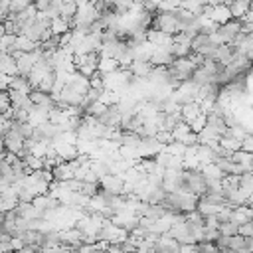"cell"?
I'll use <instances>...</instances> for the list:
<instances>
[{
	"label": "cell",
	"instance_id": "cell-1",
	"mask_svg": "<svg viewBox=\"0 0 253 253\" xmlns=\"http://www.w3.org/2000/svg\"><path fill=\"white\" fill-rule=\"evenodd\" d=\"M24 140H26V138L20 134V130L16 128V125L10 123V128H6V132L2 134L4 152H10V154L20 156V154H22V148H24Z\"/></svg>",
	"mask_w": 253,
	"mask_h": 253
},
{
	"label": "cell",
	"instance_id": "cell-2",
	"mask_svg": "<svg viewBox=\"0 0 253 253\" xmlns=\"http://www.w3.org/2000/svg\"><path fill=\"white\" fill-rule=\"evenodd\" d=\"M202 16L208 18V20H211V22L217 24V26H221V24H225V22L231 20V12H229L227 4H217V6H208V4H206Z\"/></svg>",
	"mask_w": 253,
	"mask_h": 253
},
{
	"label": "cell",
	"instance_id": "cell-3",
	"mask_svg": "<svg viewBox=\"0 0 253 253\" xmlns=\"http://www.w3.org/2000/svg\"><path fill=\"white\" fill-rule=\"evenodd\" d=\"M239 32H241V20H233V18H231L229 22L217 26V34H219L221 42L227 43V45H231V43L235 42V38L239 36Z\"/></svg>",
	"mask_w": 253,
	"mask_h": 253
},
{
	"label": "cell",
	"instance_id": "cell-4",
	"mask_svg": "<svg viewBox=\"0 0 253 253\" xmlns=\"http://www.w3.org/2000/svg\"><path fill=\"white\" fill-rule=\"evenodd\" d=\"M99 186H101V190H103V192H107V194H113V196H123L125 180H123V176L109 174V176L99 178Z\"/></svg>",
	"mask_w": 253,
	"mask_h": 253
},
{
	"label": "cell",
	"instance_id": "cell-5",
	"mask_svg": "<svg viewBox=\"0 0 253 253\" xmlns=\"http://www.w3.org/2000/svg\"><path fill=\"white\" fill-rule=\"evenodd\" d=\"M170 45H172V43H170ZM170 45L154 47V51H152V55H150L148 61H150L154 67H168V65H172L174 55H172V51H170Z\"/></svg>",
	"mask_w": 253,
	"mask_h": 253
},
{
	"label": "cell",
	"instance_id": "cell-6",
	"mask_svg": "<svg viewBox=\"0 0 253 253\" xmlns=\"http://www.w3.org/2000/svg\"><path fill=\"white\" fill-rule=\"evenodd\" d=\"M154 251L156 253H180V243L174 237H170L168 233H162V235H158V239L154 243Z\"/></svg>",
	"mask_w": 253,
	"mask_h": 253
},
{
	"label": "cell",
	"instance_id": "cell-7",
	"mask_svg": "<svg viewBox=\"0 0 253 253\" xmlns=\"http://www.w3.org/2000/svg\"><path fill=\"white\" fill-rule=\"evenodd\" d=\"M32 206L43 215L45 211H49V210H55V208H59L61 204L57 202V198H53L51 194H42V196H36L34 200H32Z\"/></svg>",
	"mask_w": 253,
	"mask_h": 253
},
{
	"label": "cell",
	"instance_id": "cell-8",
	"mask_svg": "<svg viewBox=\"0 0 253 253\" xmlns=\"http://www.w3.org/2000/svg\"><path fill=\"white\" fill-rule=\"evenodd\" d=\"M30 101H32L36 107H42V109H45V111H51V109L57 107L55 99H53L49 93H43V91H38V89H34V91L30 93Z\"/></svg>",
	"mask_w": 253,
	"mask_h": 253
},
{
	"label": "cell",
	"instance_id": "cell-9",
	"mask_svg": "<svg viewBox=\"0 0 253 253\" xmlns=\"http://www.w3.org/2000/svg\"><path fill=\"white\" fill-rule=\"evenodd\" d=\"M0 73H2V75H8V77L18 75L16 55H12V53H8V51H2V53H0Z\"/></svg>",
	"mask_w": 253,
	"mask_h": 253
},
{
	"label": "cell",
	"instance_id": "cell-10",
	"mask_svg": "<svg viewBox=\"0 0 253 253\" xmlns=\"http://www.w3.org/2000/svg\"><path fill=\"white\" fill-rule=\"evenodd\" d=\"M233 47L231 45H227V43H221V45H217L215 49H213V53H211V57L210 59H213L215 63H219V65H227L231 59H233Z\"/></svg>",
	"mask_w": 253,
	"mask_h": 253
},
{
	"label": "cell",
	"instance_id": "cell-11",
	"mask_svg": "<svg viewBox=\"0 0 253 253\" xmlns=\"http://www.w3.org/2000/svg\"><path fill=\"white\" fill-rule=\"evenodd\" d=\"M227 8H229L233 20H243L245 14L251 8V0H229L227 2Z\"/></svg>",
	"mask_w": 253,
	"mask_h": 253
},
{
	"label": "cell",
	"instance_id": "cell-12",
	"mask_svg": "<svg viewBox=\"0 0 253 253\" xmlns=\"http://www.w3.org/2000/svg\"><path fill=\"white\" fill-rule=\"evenodd\" d=\"M152 63L150 61H140V59H134L130 65H128V71L134 75V77H138V79H146L148 75H150V71H152Z\"/></svg>",
	"mask_w": 253,
	"mask_h": 253
},
{
	"label": "cell",
	"instance_id": "cell-13",
	"mask_svg": "<svg viewBox=\"0 0 253 253\" xmlns=\"http://www.w3.org/2000/svg\"><path fill=\"white\" fill-rule=\"evenodd\" d=\"M8 89L18 91V93H24V95H30V93L34 91V87H32V83L28 81V77H22V75H14V77H10V85H8Z\"/></svg>",
	"mask_w": 253,
	"mask_h": 253
},
{
	"label": "cell",
	"instance_id": "cell-14",
	"mask_svg": "<svg viewBox=\"0 0 253 253\" xmlns=\"http://www.w3.org/2000/svg\"><path fill=\"white\" fill-rule=\"evenodd\" d=\"M200 115H202V111H200V105H198L196 101L180 107V117H182V121H184L186 125H190V123H192L194 119H198Z\"/></svg>",
	"mask_w": 253,
	"mask_h": 253
},
{
	"label": "cell",
	"instance_id": "cell-15",
	"mask_svg": "<svg viewBox=\"0 0 253 253\" xmlns=\"http://www.w3.org/2000/svg\"><path fill=\"white\" fill-rule=\"evenodd\" d=\"M200 172L204 174L206 180H221L225 174L219 170V166L215 162H208V164H202L200 166Z\"/></svg>",
	"mask_w": 253,
	"mask_h": 253
},
{
	"label": "cell",
	"instance_id": "cell-16",
	"mask_svg": "<svg viewBox=\"0 0 253 253\" xmlns=\"http://www.w3.org/2000/svg\"><path fill=\"white\" fill-rule=\"evenodd\" d=\"M221 208H225V206H219V204L208 202V200H204V198H200V200H198V206H196V210H198L204 217H208V215H215Z\"/></svg>",
	"mask_w": 253,
	"mask_h": 253
},
{
	"label": "cell",
	"instance_id": "cell-17",
	"mask_svg": "<svg viewBox=\"0 0 253 253\" xmlns=\"http://www.w3.org/2000/svg\"><path fill=\"white\" fill-rule=\"evenodd\" d=\"M117 69H121V65H119V61L113 59V57H101L99 63H97V71H99L101 75H109V73H113V71H117Z\"/></svg>",
	"mask_w": 253,
	"mask_h": 253
},
{
	"label": "cell",
	"instance_id": "cell-18",
	"mask_svg": "<svg viewBox=\"0 0 253 253\" xmlns=\"http://www.w3.org/2000/svg\"><path fill=\"white\" fill-rule=\"evenodd\" d=\"M49 30H51L53 36H63L65 32L71 30V26H69V22L63 20V18H53V20H49Z\"/></svg>",
	"mask_w": 253,
	"mask_h": 253
},
{
	"label": "cell",
	"instance_id": "cell-19",
	"mask_svg": "<svg viewBox=\"0 0 253 253\" xmlns=\"http://www.w3.org/2000/svg\"><path fill=\"white\" fill-rule=\"evenodd\" d=\"M217 144H219L221 148L229 150L231 154H233L235 150H241V140H237V138H233V136H229V134H223V136H219Z\"/></svg>",
	"mask_w": 253,
	"mask_h": 253
},
{
	"label": "cell",
	"instance_id": "cell-20",
	"mask_svg": "<svg viewBox=\"0 0 253 253\" xmlns=\"http://www.w3.org/2000/svg\"><path fill=\"white\" fill-rule=\"evenodd\" d=\"M239 188H241L247 196L253 194V174H251V172H245V174L239 176Z\"/></svg>",
	"mask_w": 253,
	"mask_h": 253
},
{
	"label": "cell",
	"instance_id": "cell-21",
	"mask_svg": "<svg viewBox=\"0 0 253 253\" xmlns=\"http://www.w3.org/2000/svg\"><path fill=\"white\" fill-rule=\"evenodd\" d=\"M219 233L225 235V237H229V235H237V225L231 223V221H223V223H219Z\"/></svg>",
	"mask_w": 253,
	"mask_h": 253
},
{
	"label": "cell",
	"instance_id": "cell-22",
	"mask_svg": "<svg viewBox=\"0 0 253 253\" xmlns=\"http://www.w3.org/2000/svg\"><path fill=\"white\" fill-rule=\"evenodd\" d=\"M10 109H12V103H10L8 91H0V115H6Z\"/></svg>",
	"mask_w": 253,
	"mask_h": 253
},
{
	"label": "cell",
	"instance_id": "cell-23",
	"mask_svg": "<svg viewBox=\"0 0 253 253\" xmlns=\"http://www.w3.org/2000/svg\"><path fill=\"white\" fill-rule=\"evenodd\" d=\"M204 126H206V115H204V113H202L198 119H194V121L190 123V128H192V132H196V134H198Z\"/></svg>",
	"mask_w": 253,
	"mask_h": 253
},
{
	"label": "cell",
	"instance_id": "cell-24",
	"mask_svg": "<svg viewBox=\"0 0 253 253\" xmlns=\"http://www.w3.org/2000/svg\"><path fill=\"white\" fill-rule=\"evenodd\" d=\"M237 233H239L241 237H253V223L247 221V223L239 225V227H237Z\"/></svg>",
	"mask_w": 253,
	"mask_h": 253
},
{
	"label": "cell",
	"instance_id": "cell-25",
	"mask_svg": "<svg viewBox=\"0 0 253 253\" xmlns=\"http://www.w3.org/2000/svg\"><path fill=\"white\" fill-rule=\"evenodd\" d=\"M180 253H200L196 243H188V245H180Z\"/></svg>",
	"mask_w": 253,
	"mask_h": 253
},
{
	"label": "cell",
	"instance_id": "cell-26",
	"mask_svg": "<svg viewBox=\"0 0 253 253\" xmlns=\"http://www.w3.org/2000/svg\"><path fill=\"white\" fill-rule=\"evenodd\" d=\"M2 164H4V160H0V172H2Z\"/></svg>",
	"mask_w": 253,
	"mask_h": 253
},
{
	"label": "cell",
	"instance_id": "cell-27",
	"mask_svg": "<svg viewBox=\"0 0 253 253\" xmlns=\"http://www.w3.org/2000/svg\"><path fill=\"white\" fill-rule=\"evenodd\" d=\"M251 2H253V0H251Z\"/></svg>",
	"mask_w": 253,
	"mask_h": 253
}]
</instances>
